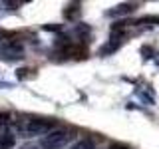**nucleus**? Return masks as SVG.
Masks as SVG:
<instances>
[{
    "instance_id": "nucleus-3",
    "label": "nucleus",
    "mask_w": 159,
    "mask_h": 149,
    "mask_svg": "<svg viewBox=\"0 0 159 149\" xmlns=\"http://www.w3.org/2000/svg\"><path fill=\"white\" fill-rule=\"evenodd\" d=\"M135 8H137V4H119L113 10H109L107 14L109 16H121V14H131Z\"/></svg>"
},
{
    "instance_id": "nucleus-9",
    "label": "nucleus",
    "mask_w": 159,
    "mask_h": 149,
    "mask_svg": "<svg viewBox=\"0 0 159 149\" xmlns=\"http://www.w3.org/2000/svg\"><path fill=\"white\" fill-rule=\"evenodd\" d=\"M20 149H42V145H36V143H24Z\"/></svg>"
},
{
    "instance_id": "nucleus-4",
    "label": "nucleus",
    "mask_w": 159,
    "mask_h": 149,
    "mask_svg": "<svg viewBox=\"0 0 159 149\" xmlns=\"http://www.w3.org/2000/svg\"><path fill=\"white\" fill-rule=\"evenodd\" d=\"M16 145V139L10 131H4L2 135H0V149H12Z\"/></svg>"
},
{
    "instance_id": "nucleus-6",
    "label": "nucleus",
    "mask_w": 159,
    "mask_h": 149,
    "mask_svg": "<svg viewBox=\"0 0 159 149\" xmlns=\"http://www.w3.org/2000/svg\"><path fill=\"white\" fill-rule=\"evenodd\" d=\"M78 12H80L78 4H74V6H70V10H66V16H68V18H74V16H76Z\"/></svg>"
},
{
    "instance_id": "nucleus-5",
    "label": "nucleus",
    "mask_w": 159,
    "mask_h": 149,
    "mask_svg": "<svg viewBox=\"0 0 159 149\" xmlns=\"http://www.w3.org/2000/svg\"><path fill=\"white\" fill-rule=\"evenodd\" d=\"M96 145H93V139H89V137H84V139H80V141H76L70 149H93Z\"/></svg>"
},
{
    "instance_id": "nucleus-7",
    "label": "nucleus",
    "mask_w": 159,
    "mask_h": 149,
    "mask_svg": "<svg viewBox=\"0 0 159 149\" xmlns=\"http://www.w3.org/2000/svg\"><path fill=\"white\" fill-rule=\"evenodd\" d=\"M109 149H131L127 145V143H119V141H113L111 145H109Z\"/></svg>"
},
{
    "instance_id": "nucleus-2",
    "label": "nucleus",
    "mask_w": 159,
    "mask_h": 149,
    "mask_svg": "<svg viewBox=\"0 0 159 149\" xmlns=\"http://www.w3.org/2000/svg\"><path fill=\"white\" fill-rule=\"evenodd\" d=\"M70 131H66V129H54V131H50L48 135L42 137V145L44 149H62L68 145L70 141Z\"/></svg>"
},
{
    "instance_id": "nucleus-8",
    "label": "nucleus",
    "mask_w": 159,
    "mask_h": 149,
    "mask_svg": "<svg viewBox=\"0 0 159 149\" xmlns=\"http://www.w3.org/2000/svg\"><path fill=\"white\" fill-rule=\"evenodd\" d=\"M8 123H12V121H10V115H8V113H0V125H8Z\"/></svg>"
},
{
    "instance_id": "nucleus-1",
    "label": "nucleus",
    "mask_w": 159,
    "mask_h": 149,
    "mask_svg": "<svg viewBox=\"0 0 159 149\" xmlns=\"http://www.w3.org/2000/svg\"><path fill=\"white\" fill-rule=\"evenodd\" d=\"M56 121L46 117H30L16 121V131L24 137H32V135H48L50 131H54Z\"/></svg>"
}]
</instances>
